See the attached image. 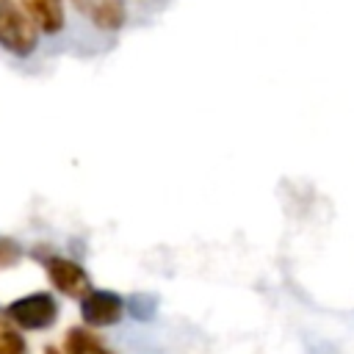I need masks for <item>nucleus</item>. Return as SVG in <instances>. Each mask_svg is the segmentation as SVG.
<instances>
[{
  "label": "nucleus",
  "mask_w": 354,
  "mask_h": 354,
  "mask_svg": "<svg viewBox=\"0 0 354 354\" xmlns=\"http://www.w3.org/2000/svg\"><path fill=\"white\" fill-rule=\"evenodd\" d=\"M41 354H64V351H61L58 346H44V351H41Z\"/></svg>",
  "instance_id": "nucleus-10"
},
{
  "label": "nucleus",
  "mask_w": 354,
  "mask_h": 354,
  "mask_svg": "<svg viewBox=\"0 0 354 354\" xmlns=\"http://www.w3.org/2000/svg\"><path fill=\"white\" fill-rule=\"evenodd\" d=\"M72 8L97 30L119 33L127 22V3L124 0H69Z\"/></svg>",
  "instance_id": "nucleus-5"
},
{
  "label": "nucleus",
  "mask_w": 354,
  "mask_h": 354,
  "mask_svg": "<svg viewBox=\"0 0 354 354\" xmlns=\"http://www.w3.org/2000/svg\"><path fill=\"white\" fill-rule=\"evenodd\" d=\"M6 313L22 332H41L58 321V301L47 290H33L8 301Z\"/></svg>",
  "instance_id": "nucleus-2"
},
{
  "label": "nucleus",
  "mask_w": 354,
  "mask_h": 354,
  "mask_svg": "<svg viewBox=\"0 0 354 354\" xmlns=\"http://www.w3.org/2000/svg\"><path fill=\"white\" fill-rule=\"evenodd\" d=\"M41 266H44V271H47L50 285H53L61 296L80 301V299L91 290V277H88V271H86L77 260L64 257V254H47V257L41 260Z\"/></svg>",
  "instance_id": "nucleus-3"
},
{
  "label": "nucleus",
  "mask_w": 354,
  "mask_h": 354,
  "mask_svg": "<svg viewBox=\"0 0 354 354\" xmlns=\"http://www.w3.org/2000/svg\"><path fill=\"white\" fill-rule=\"evenodd\" d=\"M41 33L19 6V0H0V50L14 58H30L39 50Z\"/></svg>",
  "instance_id": "nucleus-1"
},
{
  "label": "nucleus",
  "mask_w": 354,
  "mask_h": 354,
  "mask_svg": "<svg viewBox=\"0 0 354 354\" xmlns=\"http://www.w3.org/2000/svg\"><path fill=\"white\" fill-rule=\"evenodd\" d=\"M30 22L41 36H58L66 28V3L64 0H19Z\"/></svg>",
  "instance_id": "nucleus-6"
},
{
  "label": "nucleus",
  "mask_w": 354,
  "mask_h": 354,
  "mask_svg": "<svg viewBox=\"0 0 354 354\" xmlns=\"http://www.w3.org/2000/svg\"><path fill=\"white\" fill-rule=\"evenodd\" d=\"M124 315V299L113 290H100L91 288L83 299H80V318L88 329H105L119 324Z\"/></svg>",
  "instance_id": "nucleus-4"
},
{
  "label": "nucleus",
  "mask_w": 354,
  "mask_h": 354,
  "mask_svg": "<svg viewBox=\"0 0 354 354\" xmlns=\"http://www.w3.org/2000/svg\"><path fill=\"white\" fill-rule=\"evenodd\" d=\"M61 351L64 354H111L100 343V337L94 332H88V326H72V329H66Z\"/></svg>",
  "instance_id": "nucleus-7"
},
{
  "label": "nucleus",
  "mask_w": 354,
  "mask_h": 354,
  "mask_svg": "<svg viewBox=\"0 0 354 354\" xmlns=\"http://www.w3.org/2000/svg\"><path fill=\"white\" fill-rule=\"evenodd\" d=\"M0 354H28L22 329L8 318L6 307H0Z\"/></svg>",
  "instance_id": "nucleus-8"
},
{
  "label": "nucleus",
  "mask_w": 354,
  "mask_h": 354,
  "mask_svg": "<svg viewBox=\"0 0 354 354\" xmlns=\"http://www.w3.org/2000/svg\"><path fill=\"white\" fill-rule=\"evenodd\" d=\"M19 260H22V246H19L14 238L0 235V271L14 268Z\"/></svg>",
  "instance_id": "nucleus-9"
}]
</instances>
